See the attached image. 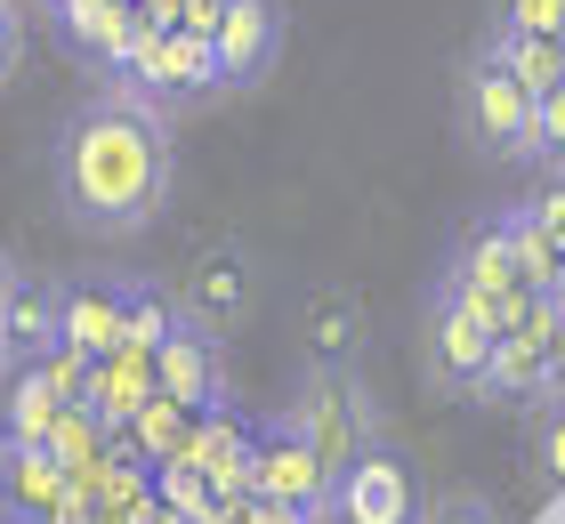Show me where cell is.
<instances>
[{
  "label": "cell",
  "instance_id": "6da1fadb",
  "mask_svg": "<svg viewBox=\"0 0 565 524\" xmlns=\"http://www.w3.org/2000/svg\"><path fill=\"white\" fill-rule=\"evenodd\" d=\"M178 146L170 114L146 105L130 82L82 97L57 129V210L82 234H146L170 202Z\"/></svg>",
  "mask_w": 565,
  "mask_h": 524
},
{
  "label": "cell",
  "instance_id": "7a4b0ae2",
  "mask_svg": "<svg viewBox=\"0 0 565 524\" xmlns=\"http://www.w3.org/2000/svg\"><path fill=\"white\" fill-rule=\"evenodd\" d=\"M445 282L460 299H469L493 331H509L525 314V299H542L525 282V258H518V234H509V210H493V218H477L469 234L452 243V258H445Z\"/></svg>",
  "mask_w": 565,
  "mask_h": 524
},
{
  "label": "cell",
  "instance_id": "3957f363",
  "mask_svg": "<svg viewBox=\"0 0 565 524\" xmlns=\"http://www.w3.org/2000/svg\"><path fill=\"white\" fill-rule=\"evenodd\" d=\"M533 105H542V97H533L493 49H477V57L460 65V138H469L477 153L525 162V153H533Z\"/></svg>",
  "mask_w": 565,
  "mask_h": 524
},
{
  "label": "cell",
  "instance_id": "277c9868",
  "mask_svg": "<svg viewBox=\"0 0 565 524\" xmlns=\"http://www.w3.org/2000/svg\"><path fill=\"white\" fill-rule=\"evenodd\" d=\"M291 428L316 443L323 477L340 484L348 468L380 443V411H372V396H364V387H355L348 372H307V387L291 396Z\"/></svg>",
  "mask_w": 565,
  "mask_h": 524
},
{
  "label": "cell",
  "instance_id": "5b68a950",
  "mask_svg": "<svg viewBox=\"0 0 565 524\" xmlns=\"http://www.w3.org/2000/svg\"><path fill=\"white\" fill-rule=\"evenodd\" d=\"M557 387H565V299H557V291H542V299H525V314L501 331L484 396L542 404V396H557Z\"/></svg>",
  "mask_w": 565,
  "mask_h": 524
},
{
  "label": "cell",
  "instance_id": "8992f818",
  "mask_svg": "<svg viewBox=\"0 0 565 524\" xmlns=\"http://www.w3.org/2000/svg\"><path fill=\"white\" fill-rule=\"evenodd\" d=\"M493 347H501V331L484 323L445 275H436V291H428V372L445 387H460V396H484V379H493Z\"/></svg>",
  "mask_w": 565,
  "mask_h": 524
},
{
  "label": "cell",
  "instance_id": "52a82bcc",
  "mask_svg": "<svg viewBox=\"0 0 565 524\" xmlns=\"http://www.w3.org/2000/svg\"><path fill=\"white\" fill-rule=\"evenodd\" d=\"M250 492H259V501H282V509L331 516V477H323L316 443L291 428V411L259 419V443H250Z\"/></svg>",
  "mask_w": 565,
  "mask_h": 524
},
{
  "label": "cell",
  "instance_id": "ba28073f",
  "mask_svg": "<svg viewBox=\"0 0 565 524\" xmlns=\"http://www.w3.org/2000/svg\"><path fill=\"white\" fill-rule=\"evenodd\" d=\"M420 509L428 501H420L413 468H404V452L388 436H380L372 452L331 484V524H420Z\"/></svg>",
  "mask_w": 565,
  "mask_h": 524
},
{
  "label": "cell",
  "instance_id": "9c48e42d",
  "mask_svg": "<svg viewBox=\"0 0 565 524\" xmlns=\"http://www.w3.org/2000/svg\"><path fill=\"white\" fill-rule=\"evenodd\" d=\"M146 105H162V114H186V105H202V97H218L226 82H218V57H211V41H194V33H162L146 49V57L121 73Z\"/></svg>",
  "mask_w": 565,
  "mask_h": 524
},
{
  "label": "cell",
  "instance_id": "30bf717a",
  "mask_svg": "<svg viewBox=\"0 0 565 524\" xmlns=\"http://www.w3.org/2000/svg\"><path fill=\"white\" fill-rule=\"evenodd\" d=\"M178 314H186L194 331L226 339L250 314V258L235 243H202L194 267H186V282H178Z\"/></svg>",
  "mask_w": 565,
  "mask_h": 524
},
{
  "label": "cell",
  "instance_id": "8fae6325",
  "mask_svg": "<svg viewBox=\"0 0 565 524\" xmlns=\"http://www.w3.org/2000/svg\"><path fill=\"white\" fill-rule=\"evenodd\" d=\"M153 379H162V396L186 404L194 419L226 411V396H235V379H226V347L211 331H194V323H178L162 347H153Z\"/></svg>",
  "mask_w": 565,
  "mask_h": 524
},
{
  "label": "cell",
  "instance_id": "7c38bea8",
  "mask_svg": "<svg viewBox=\"0 0 565 524\" xmlns=\"http://www.w3.org/2000/svg\"><path fill=\"white\" fill-rule=\"evenodd\" d=\"M211 57H218L226 89H259L275 73V57H282V9L275 0H226V24H218Z\"/></svg>",
  "mask_w": 565,
  "mask_h": 524
},
{
  "label": "cell",
  "instance_id": "4fadbf2b",
  "mask_svg": "<svg viewBox=\"0 0 565 524\" xmlns=\"http://www.w3.org/2000/svg\"><path fill=\"white\" fill-rule=\"evenodd\" d=\"M130 275H73L65 282V339L82 355H114L121 331H130Z\"/></svg>",
  "mask_w": 565,
  "mask_h": 524
},
{
  "label": "cell",
  "instance_id": "5bb4252c",
  "mask_svg": "<svg viewBox=\"0 0 565 524\" xmlns=\"http://www.w3.org/2000/svg\"><path fill=\"white\" fill-rule=\"evenodd\" d=\"M250 443H259V428H250V419H235V411L194 419L186 468L211 484V501H250Z\"/></svg>",
  "mask_w": 565,
  "mask_h": 524
},
{
  "label": "cell",
  "instance_id": "9a60e30c",
  "mask_svg": "<svg viewBox=\"0 0 565 524\" xmlns=\"http://www.w3.org/2000/svg\"><path fill=\"white\" fill-rule=\"evenodd\" d=\"M57 339H65V282L17 275L9 307H0V347H9V363H41Z\"/></svg>",
  "mask_w": 565,
  "mask_h": 524
},
{
  "label": "cell",
  "instance_id": "2e32d148",
  "mask_svg": "<svg viewBox=\"0 0 565 524\" xmlns=\"http://www.w3.org/2000/svg\"><path fill=\"white\" fill-rule=\"evenodd\" d=\"M162 396V379H153V347H114L97 355V379H89V411L106 419L114 436H130V419Z\"/></svg>",
  "mask_w": 565,
  "mask_h": 524
},
{
  "label": "cell",
  "instance_id": "e0dca14e",
  "mask_svg": "<svg viewBox=\"0 0 565 524\" xmlns=\"http://www.w3.org/2000/svg\"><path fill=\"white\" fill-rule=\"evenodd\" d=\"M65 411H73V404L57 396V387H49L41 363H17L9 387H0V443H49Z\"/></svg>",
  "mask_w": 565,
  "mask_h": 524
},
{
  "label": "cell",
  "instance_id": "ac0fdd59",
  "mask_svg": "<svg viewBox=\"0 0 565 524\" xmlns=\"http://www.w3.org/2000/svg\"><path fill=\"white\" fill-rule=\"evenodd\" d=\"M73 501V477L57 468L49 443H9V509L17 524H57V509Z\"/></svg>",
  "mask_w": 565,
  "mask_h": 524
},
{
  "label": "cell",
  "instance_id": "d6986e66",
  "mask_svg": "<svg viewBox=\"0 0 565 524\" xmlns=\"http://www.w3.org/2000/svg\"><path fill=\"white\" fill-rule=\"evenodd\" d=\"M355 347H364V307H355V291H316L307 299V372H348Z\"/></svg>",
  "mask_w": 565,
  "mask_h": 524
},
{
  "label": "cell",
  "instance_id": "ffe728a7",
  "mask_svg": "<svg viewBox=\"0 0 565 524\" xmlns=\"http://www.w3.org/2000/svg\"><path fill=\"white\" fill-rule=\"evenodd\" d=\"M484 49H493V57L518 73L533 97H550V89L565 82V33H509V24H493V33H484Z\"/></svg>",
  "mask_w": 565,
  "mask_h": 524
},
{
  "label": "cell",
  "instance_id": "44dd1931",
  "mask_svg": "<svg viewBox=\"0 0 565 524\" xmlns=\"http://www.w3.org/2000/svg\"><path fill=\"white\" fill-rule=\"evenodd\" d=\"M186 443H194V411H186V404H170V396H153V404L130 419V452H138L146 468L186 460Z\"/></svg>",
  "mask_w": 565,
  "mask_h": 524
},
{
  "label": "cell",
  "instance_id": "7402d4cb",
  "mask_svg": "<svg viewBox=\"0 0 565 524\" xmlns=\"http://www.w3.org/2000/svg\"><path fill=\"white\" fill-rule=\"evenodd\" d=\"M525 460H533V477H542V484L565 492V387L525 411Z\"/></svg>",
  "mask_w": 565,
  "mask_h": 524
},
{
  "label": "cell",
  "instance_id": "603a6c76",
  "mask_svg": "<svg viewBox=\"0 0 565 524\" xmlns=\"http://www.w3.org/2000/svg\"><path fill=\"white\" fill-rule=\"evenodd\" d=\"M178 323H186V314H178V291H153V282H138V291H130V331H121V347H162Z\"/></svg>",
  "mask_w": 565,
  "mask_h": 524
},
{
  "label": "cell",
  "instance_id": "cb8c5ba5",
  "mask_svg": "<svg viewBox=\"0 0 565 524\" xmlns=\"http://www.w3.org/2000/svg\"><path fill=\"white\" fill-rule=\"evenodd\" d=\"M41 372H49V387H57L65 404H89V379H97V355H82L73 339H57V347L41 355Z\"/></svg>",
  "mask_w": 565,
  "mask_h": 524
},
{
  "label": "cell",
  "instance_id": "d4e9b609",
  "mask_svg": "<svg viewBox=\"0 0 565 524\" xmlns=\"http://www.w3.org/2000/svg\"><path fill=\"white\" fill-rule=\"evenodd\" d=\"M525 162H542V170H565V82L533 105V153Z\"/></svg>",
  "mask_w": 565,
  "mask_h": 524
},
{
  "label": "cell",
  "instance_id": "484cf974",
  "mask_svg": "<svg viewBox=\"0 0 565 524\" xmlns=\"http://www.w3.org/2000/svg\"><path fill=\"white\" fill-rule=\"evenodd\" d=\"M420 524H501V516H493L484 492H436V501L420 509Z\"/></svg>",
  "mask_w": 565,
  "mask_h": 524
},
{
  "label": "cell",
  "instance_id": "4316f807",
  "mask_svg": "<svg viewBox=\"0 0 565 524\" xmlns=\"http://www.w3.org/2000/svg\"><path fill=\"white\" fill-rule=\"evenodd\" d=\"M509 33H565V0H501V17Z\"/></svg>",
  "mask_w": 565,
  "mask_h": 524
},
{
  "label": "cell",
  "instance_id": "83f0119b",
  "mask_svg": "<svg viewBox=\"0 0 565 524\" xmlns=\"http://www.w3.org/2000/svg\"><path fill=\"white\" fill-rule=\"evenodd\" d=\"M17 65H24V9H17V0H0V89L17 82Z\"/></svg>",
  "mask_w": 565,
  "mask_h": 524
},
{
  "label": "cell",
  "instance_id": "f1b7e54d",
  "mask_svg": "<svg viewBox=\"0 0 565 524\" xmlns=\"http://www.w3.org/2000/svg\"><path fill=\"white\" fill-rule=\"evenodd\" d=\"M218 24H226V0H186L178 9V33H194V41H218Z\"/></svg>",
  "mask_w": 565,
  "mask_h": 524
},
{
  "label": "cell",
  "instance_id": "f546056e",
  "mask_svg": "<svg viewBox=\"0 0 565 524\" xmlns=\"http://www.w3.org/2000/svg\"><path fill=\"white\" fill-rule=\"evenodd\" d=\"M178 9H186V0H138V17H153V24H170V33H178Z\"/></svg>",
  "mask_w": 565,
  "mask_h": 524
},
{
  "label": "cell",
  "instance_id": "4dcf8cb0",
  "mask_svg": "<svg viewBox=\"0 0 565 524\" xmlns=\"http://www.w3.org/2000/svg\"><path fill=\"white\" fill-rule=\"evenodd\" d=\"M0 524H17V509H9V443H0Z\"/></svg>",
  "mask_w": 565,
  "mask_h": 524
},
{
  "label": "cell",
  "instance_id": "1f68e13d",
  "mask_svg": "<svg viewBox=\"0 0 565 524\" xmlns=\"http://www.w3.org/2000/svg\"><path fill=\"white\" fill-rule=\"evenodd\" d=\"M17 275H24V267H17L9 250H0V307H9V291H17Z\"/></svg>",
  "mask_w": 565,
  "mask_h": 524
},
{
  "label": "cell",
  "instance_id": "d6a6232c",
  "mask_svg": "<svg viewBox=\"0 0 565 524\" xmlns=\"http://www.w3.org/2000/svg\"><path fill=\"white\" fill-rule=\"evenodd\" d=\"M9 372H17V363H9V347H0V387H9Z\"/></svg>",
  "mask_w": 565,
  "mask_h": 524
},
{
  "label": "cell",
  "instance_id": "836d02e7",
  "mask_svg": "<svg viewBox=\"0 0 565 524\" xmlns=\"http://www.w3.org/2000/svg\"><path fill=\"white\" fill-rule=\"evenodd\" d=\"M162 524H211V516H162Z\"/></svg>",
  "mask_w": 565,
  "mask_h": 524
},
{
  "label": "cell",
  "instance_id": "e575fe53",
  "mask_svg": "<svg viewBox=\"0 0 565 524\" xmlns=\"http://www.w3.org/2000/svg\"><path fill=\"white\" fill-rule=\"evenodd\" d=\"M557 299H565V250H557Z\"/></svg>",
  "mask_w": 565,
  "mask_h": 524
},
{
  "label": "cell",
  "instance_id": "d590c367",
  "mask_svg": "<svg viewBox=\"0 0 565 524\" xmlns=\"http://www.w3.org/2000/svg\"><path fill=\"white\" fill-rule=\"evenodd\" d=\"M97 524H121V516H97Z\"/></svg>",
  "mask_w": 565,
  "mask_h": 524
},
{
  "label": "cell",
  "instance_id": "8d00e7d4",
  "mask_svg": "<svg viewBox=\"0 0 565 524\" xmlns=\"http://www.w3.org/2000/svg\"><path fill=\"white\" fill-rule=\"evenodd\" d=\"M323 524H331V516H323Z\"/></svg>",
  "mask_w": 565,
  "mask_h": 524
}]
</instances>
